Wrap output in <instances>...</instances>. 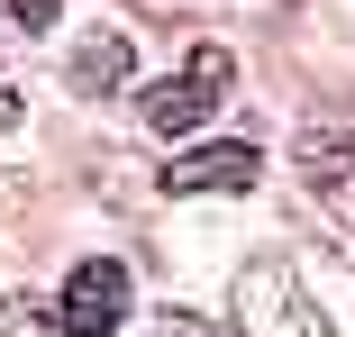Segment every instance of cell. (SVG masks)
Here are the masks:
<instances>
[{
	"instance_id": "cell-1",
	"label": "cell",
	"mask_w": 355,
	"mask_h": 337,
	"mask_svg": "<svg viewBox=\"0 0 355 337\" xmlns=\"http://www.w3.org/2000/svg\"><path fill=\"white\" fill-rule=\"evenodd\" d=\"M237 337H328L319 301H301L292 264H246L237 274Z\"/></svg>"
},
{
	"instance_id": "cell-2",
	"label": "cell",
	"mask_w": 355,
	"mask_h": 337,
	"mask_svg": "<svg viewBox=\"0 0 355 337\" xmlns=\"http://www.w3.org/2000/svg\"><path fill=\"white\" fill-rule=\"evenodd\" d=\"M219 92H228V55H219V46H200L173 83L146 92V128H155V137H182V128H200L209 110H219Z\"/></svg>"
},
{
	"instance_id": "cell-3",
	"label": "cell",
	"mask_w": 355,
	"mask_h": 337,
	"mask_svg": "<svg viewBox=\"0 0 355 337\" xmlns=\"http://www.w3.org/2000/svg\"><path fill=\"white\" fill-rule=\"evenodd\" d=\"M55 319H64V337H110V328L128 319V264H110V255L73 264V274H64Z\"/></svg>"
},
{
	"instance_id": "cell-4",
	"label": "cell",
	"mask_w": 355,
	"mask_h": 337,
	"mask_svg": "<svg viewBox=\"0 0 355 337\" xmlns=\"http://www.w3.org/2000/svg\"><path fill=\"white\" fill-rule=\"evenodd\" d=\"M255 173H264V155H255L246 137H228V146L173 155V164H164V191H173V200H191V191H246Z\"/></svg>"
},
{
	"instance_id": "cell-5",
	"label": "cell",
	"mask_w": 355,
	"mask_h": 337,
	"mask_svg": "<svg viewBox=\"0 0 355 337\" xmlns=\"http://www.w3.org/2000/svg\"><path fill=\"white\" fill-rule=\"evenodd\" d=\"M64 83H73L83 101H110V92L128 83V37H83V55H73Z\"/></svg>"
},
{
	"instance_id": "cell-6",
	"label": "cell",
	"mask_w": 355,
	"mask_h": 337,
	"mask_svg": "<svg viewBox=\"0 0 355 337\" xmlns=\"http://www.w3.org/2000/svg\"><path fill=\"white\" fill-rule=\"evenodd\" d=\"M64 319L46 310V301H28V292H10V301H0V337H55Z\"/></svg>"
},
{
	"instance_id": "cell-7",
	"label": "cell",
	"mask_w": 355,
	"mask_h": 337,
	"mask_svg": "<svg viewBox=\"0 0 355 337\" xmlns=\"http://www.w3.org/2000/svg\"><path fill=\"white\" fill-rule=\"evenodd\" d=\"M146 337H219V328H209V319H191V310H164Z\"/></svg>"
},
{
	"instance_id": "cell-8",
	"label": "cell",
	"mask_w": 355,
	"mask_h": 337,
	"mask_svg": "<svg viewBox=\"0 0 355 337\" xmlns=\"http://www.w3.org/2000/svg\"><path fill=\"white\" fill-rule=\"evenodd\" d=\"M0 19H19V28H55V0H0Z\"/></svg>"
},
{
	"instance_id": "cell-9",
	"label": "cell",
	"mask_w": 355,
	"mask_h": 337,
	"mask_svg": "<svg viewBox=\"0 0 355 337\" xmlns=\"http://www.w3.org/2000/svg\"><path fill=\"white\" fill-rule=\"evenodd\" d=\"M19 119V92H10V74H0V128H10Z\"/></svg>"
}]
</instances>
